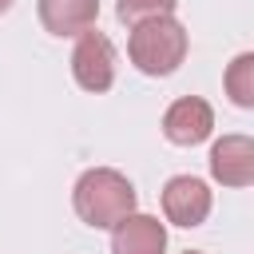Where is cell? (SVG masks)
Segmentation results:
<instances>
[{
    "label": "cell",
    "mask_w": 254,
    "mask_h": 254,
    "mask_svg": "<svg viewBox=\"0 0 254 254\" xmlns=\"http://www.w3.org/2000/svg\"><path fill=\"white\" fill-rule=\"evenodd\" d=\"M135 187L127 175L111 171V167H91L75 179V190H71V206L75 214L95 226V230H107L115 222H123L127 214H135Z\"/></svg>",
    "instance_id": "cell-1"
},
{
    "label": "cell",
    "mask_w": 254,
    "mask_h": 254,
    "mask_svg": "<svg viewBox=\"0 0 254 254\" xmlns=\"http://www.w3.org/2000/svg\"><path fill=\"white\" fill-rule=\"evenodd\" d=\"M127 56L143 75H171L187 60V28L175 16L143 20V24L131 28Z\"/></svg>",
    "instance_id": "cell-2"
},
{
    "label": "cell",
    "mask_w": 254,
    "mask_h": 254,
    "mask_svg": "<svg viewBox=\"0 0 254 254\" xmlns=\"http://www.w3.org/2000/svg\"><path fill=\"white\" fill-rule=\"evenodd\" d=\"M71 75L83 91H107L115 83V48L103 32H83L75 40V52H71Z\"/></svg>",
    "instance_id": "cell-3"
},
{
    "label": "cell",
    "mask_w": 254,
    "mask_h": 254,
    "mask_svg": "<svg viewBox=\"0 0 254 254\" xmlns=\"http://www.w3.org/2000/svg\"><path fill=\"white\" fill-rule=\"evenodd\" d=\"M210 187L194 175H175L167 187H163V214L175 222V226H202L206 214H210Z\"/></svg>",
    "instance_id": "cell-4"
},
{
    "label": "cell",
    "mask_w": 254,
    "mask_h": 254,
    "mask_svg": "<svg viewBox=\"0 0 254 254\" xmlns=\"http://www.w3.org/2000/svg\"><path fill=\"white\" fill-rule=\"evenodd\" d=\"M210 127H214V111H210V103L198 99V95L175 99V103L167 107V115H163V135H167L175 147H194V143H202V139L210 135Z\"/></svg>",
    "instance_id": "cell-5"
},
{
    "label": "cell",
    "mask_w": 254,
    "mask_h": 254,
    "mask_svg": "<svg viewBox=\"0 0 254 254\" xmlns=\"http://www.w3.org/2000/svg\"><path fill=\"white\" fill-rule=\"evenodd\" d=\"M210 175L222 187H250L254 183V139L250 135H222L210 147Z\"/></svg>",
    "instance_id": "cell-6"
},
{
    "label": "cell",
    "mask_w": 254,
    "mask_h": 254,
    "mask_svg": "<svg viewBox=\"0 0 254 254\" xmlns=\"http://www.w3.org/2000/svg\"><path fill=\"white\" fill-rule=\"evenodd\" d=\"M167 230L151 214H127L111 226V254H163Z\"/></svg>",
    "instance_id": "cell-7"
},
{
    "label": "cell",
    "mask_w": 254,
    "mask_h": 254,
    "mask_svg": "<svg viewBox=\"0 0 254 254\" xmlns=\"http://www.w3.org/2000/svg\"><path fill=\"white\" fill-rule=\"evenodd\" d=\"M99 0H40V24L52 36H83L95 28Z\"/></svg>",
    "instance_id": "cell-8"
},
{
    "label": "cell",
    "mask_w": 254,
    "mask_h": 254,
    "mask_svg": "<svg viewBox=\"0 0 254 254\" xmlns=\"http://www.w3.org/2000/svg\"><path fill=\"white\" fill-rule=\"evenodd\" d=\"M226 95L238 103V107H254V52H242L234 56V64L226 67Z\"/></svg>",
    "instance_id": "cell-9"
},
{
    "label": "cell",
    "mask_w": 254,
    "mask_h": 254,
    "mask_svg": "<svg viewBox=\"0 0 254 254\" xmlns=\"http://www.w3.org/2000/svg\"><path fill=\"white\" fill-rule=\"evenodd\" d=\"M179 8V0H119L115 4V16L123 24H143V20H159V16H171Z\"/></svg>",
    "instance_id": "cell-10"
},
{
    "label": "cell",
    "mask_w": 254,
    "mask_h": 254,
    "mask_svg": "<svg viewBox=\"0 0 254 254\" xmlns=\"http://www.w3.org/2000/svg\"><path fill=\"white\" fill-rule=\"evenodd\" d=\"M8 8H12V0H0V16H4V12H8Z\"/></svg>",
    "instance_id": "cell-11"
},
{
    "label": "cell",
    "mask_w": 254,
    "mask_h": 254,
    "mask_svg": "<svg viewBox=\"0 0 254 254\" xmlns=\"http://www.w3.org/2000/svg\"><path fill=\"white\" fill-rule=\"evenodd\" d=\"M183 254H202V250H183Z\"/></svg>",
    "instance_id": "cell-12"
}]
</instances>
